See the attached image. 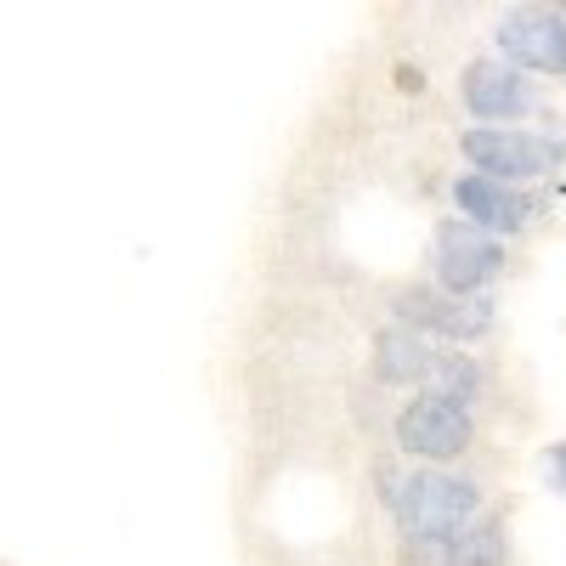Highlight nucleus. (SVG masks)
Returning a JSON list of instances; mask_svg holds the SVG:
<instances>
[{
    "mask_svg": "<svg viewBox=\"0 0 566 566\" xmlns=\"http://www.w3.org/2000/svg\"><path fill=\"white\" fill-rule=\"evenodd\" d=\"M391 515L408 538H453L459 527H470L482 515V488L470 476H453V470H413V476L397 488Z\"/></svg>",
    "mask_w": 566,
    "mask_h": 566,
    "instance_id": "f257e3e1",
    "label": "nucleus"
},
{
    "mask_svg": "<svg viewBox=\"0 0 566 566\" xmlns=\"http://www.w3.org/2000/svg\"><path fill=\"white\" fill-rule=\"evenodd\" d=\"M397 442L402 453L413 459H431V464H448L459 459L470 442H476V419H470V408L448 402V397H408L402 413H397Z\"/></svg>",
    "mask_w": 566,
    "mask_h": 566,
    "instance_id": "39448f33",
    "label": "nucleus"
},
{
    "mask_svg": "<svg viewBox=\"0 0 566 566\" xmlns=\"http://www.w3.org/2000/svg\"><path fill=\"white\" fill-rule=\"evenodd\" d=\"M391 317L402 328L424 340H448V346H470V340H488L493 328V301L488 295H448V290H424V283H408V290L391 295Z\"/></svg>",
    "mask_w": 566,
    "mask_h": 566,
    "instance_id": "7ed1b4c3",
    "label": "nucleus"
},
{
    "mask_svg": "<svg viewBox=\"0 0 566 566\" xmlns=\"http://www.w3.org/2000/svg\"><path fill=\"white\" fill-rule=\"evenodd\" d=\"M448 566H504V522L499 515H476L470 527H459Z\"/></svg>",
    "mask_w": 566,
    "mask_h": 566,
    "instance_id": "9b49d317",
    "label": "nucleus"
},
{
    "mask_svg": "<svg viewBox=\"0 0 566 566\" xmlns=\"http://www.w3.org/2000/svg\"><path fill=\"white\" fill-rule=\"evenodd\" d=\"M544 476H549L555 493H566V442H555V448L544 453Z\"/></svg>",
    "mask_w": 566,
    "mask_h": 566,
    "instance_id": "f8f14e48",
    "label": "nucleus"
},
{
    "mask_svg": "<svg viewBox=\"0 0 566 566\" xmlns=\"http://www.w3.org/2000/svg\"><path fill=\"white\" fill-rule=\"evenodd\" d=\"M431 266H437V290L448 295H482L488 283L504 272V250L499 239H488L470 221H442L431 239Z\"/></svg>",
    "mask_w": 566,
    "mask_h": 566,
    "instance_id": "20e7f679",
    "label": "nucleus"
},
{
    "mask_svg": "<svg viewBox=\"0 0 566 566\" xmlns=\"http://www.w3.org/2000/svg\"><path fill=\"white\" fill-rule=\"evenodd\" d=\"M453 205H459V221L470 227H482L488 239H504V232H522L538 210L533 193H522V187H510V181H493V176H459L453 181Z\"/></svg>",
    "mask_w": 566,
    "mask_h": 566,
    "instance_id": "6e6552de",
    "label": "nucleus"
},
{
    "mask_svg": "<svg viewBox=\"0 0 566 566\" xmlns=\"http://www.w3.org/2000/svg\"><path fill=\"white\" fill-rule=\"evenodd\" d=\"M459 154L470 159L476 176H493V181H533V176H549L560 159H566V142L555 136H538V130H522V125H470L459 136Z\"/></svg>",
    "mask_w": 566,
    "mask_h": 566,
    "instance_id": "f03ea898",
    "label": "nucleus"
},
{
    "mask_svg": "<svg viewBox=\"0 0 566 566\" xmlns=\"http://www.w3.org/2000/svg\"><path fill=\"white\" fill-rule=\"evenodd\" d=\"M482 386H488V368L476 357L459 352V346H437V363L424 374V397H448V402L470 408L482 397Z\"/></svg>",
    "mask_w": 566,
    "mask_h": 566,
    "instance_id": "9d476101",
    "label": "nucleus"
},
{
    "mask_svg": "<svg viewBox=\"0 0 566 566\" xmlns=\"http://www.w3.org/2000/svg\"><path fill=\"white\" fill-rule=\"evenodd\" d=\"M464 108L476 114V125H515L522 114L538 108V91L522 69L510 63H493V57H476L464 69Z\"/></svg>",
    "mask_w": 566,
    "mask_h": 566,
    "instance_id": "0eeeda50",
    "label": "nucleus"
},
{
    "mask_svg": "<svg viewBox=\"0 0 566 566\" xmlns=\"http://www.w3.org/2000/svg\"><path fill=\"white\" fill-rule=\"evenodd\" d=\"M431 363H437V346L424 335H413V328H402V323L374 335V374H380L386 386H424Z\"/></svg>",
    "mask_w": 566,
    "mask_h": 566,
    "instance_id": "1a4fd4ad",
    "label": "nucleus"
},
{
    "mask_svg": "<svg viewBox=\"0 0 566 566\" xmlns=\"http://www.w3.org/2000/svg\"><path fill=\"white\" fill-rule=\"evenodd\" d=\"M499 52L510 57V69H533V74H566V18L544 12V7H522V12H504L499 29Z\"/></svg>",
    "mask_w": 566,
    "mask_h": 566,
    "instance_id": "423d86ee",
    "label": "nucleus"
}]
</instances>
